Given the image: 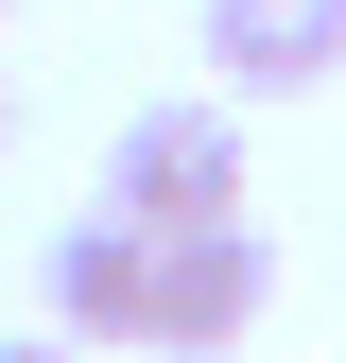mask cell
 Here are the masks:
<instances>
[{
    "label": "cell",
    "mask_w": 346,
    "mask_h": 363,
    "mask_svg": "<svg viewBox=\"0 0 346 363\" xmlns=\"http://www.w3.org/2000/svg\"><path fill=\"white\" fill-rule=\"evenodd\" d=\"M104 208L191 242V225H242V104H139L104 139Z\"/></svg>",
    "instance_id": "obj_1"
},
{
    "label": "cell",
    "mask_w": 346,
    "mask_h": 363,
    "mask_svg": "<svg viewBox=\"0 0 346 363\" xmlns=\"http://www.w3.org/2000/svg\"><path fill=\"white\" fill-rule=\"evenodd\" d=\"M260 311H277V242L260 225H191V242H156V363H225Z\"/></svg>",
    "instance_id": "obj_2"
},
{
    "label": "cell",
    "mask_w": 346,
    "mask_h": 363,
    "mask_svg": "<svg viewBox=\"0 0 346 363\" xmlns=\"http://www.w3.org/2000/svg\"><path fill=\"white\" fill-rule=\"evenodd\" d=\"M35 294H52V346H139V329H156V225H121V208L52 225Z\"/></svg>",
    "instance_id": "obj_3"
},
{
    "label": "cell",
    "mask_w": 346,
    "mask_h": 363,
    "mask_svg": "<svg viewBox=\"0 0 346 363\" xmlns=\"http://www.w3.org/2000/svg\"><path fill=\"white\" fill-rule=\"evenodd\" d=\"M208 69L242 104H294V86L346 69V0H208Z\"/></svg>",
    "instance_id": "obj_4"
},
{
    "label": "cell",
    "mask_w": 346,
    "mask_h": 363,
    "mask_svg": "<svg viewBox=\"0 0 346 363\" xmlns=\"http://www.w3.org/2000/svg\"><path fill=\"white\" fill-rule=\"evenodd\" d=\"M0 363H69V346H0Z\"/></svg>",
    "instance_id": "obj_5"
},
{
    "label": "cell",
    "mask_w": 346,
    "mask_h": 363,
    "mask_svg": "<svg viewBox=\"0 0 346 363\" xmlns=\"http://www.w3.org/2000/svg\"><path fill=\"white\" fill-rule=\"evenodd\" d=\"M0 139H18V86H0Z\"/></svg>",
    "instance_id": "obj_6"
}]
</instances>
